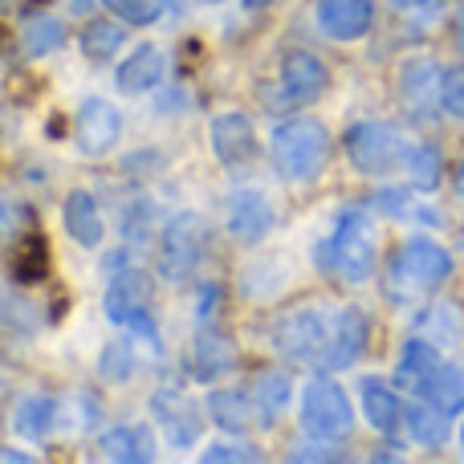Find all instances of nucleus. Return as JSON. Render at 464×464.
Returning a JSON list of instances; mask_svg holds the SVG:
<instances>
[{"label": "nucleus", "instance_id": "obj_13", "mask_svg": "<svg viewBox=\"0 0 464 464\" xmlns=\"http://www.w3.org/2000/svg\"><path fill=\"white\" fill-rule=\"evenodd\" d=\"M273 204L265 192H256V188H237V192L228 196L225 204V225L237 240H245V245H256V240L269 237L273 228Z\"/></svg>", "mask_w": 464, "mask_h": 464}, {"label": "nucleus", "instance_id": "obj_29", "mask_svg": "<svg viewBox=\"0 0 464 464\" xmlns=\"http://www.w3.org/2000/svg\"><path fill=\"white\" fill-rule=\"evenodd\" d=\"M49 245H45V237H33V240H24L21 245V253H16V261H13V277H16V285H37V281H45L49 277Z\"/></svg>", "mask_w": 464, "mask_h": 464}, {"label": "nucleus", "instance_id": "obj_11", "mask_svg": "<svg viewBox=\"0 0 464 464\" xmlns=\"http://www.w3.org/2000/svg\"><path fill=\"white\" fill-rule=\"evenodd\" d=\"M277 86H281V94H277L281 106H310L326 94L330 70L314 53H305V49H289V53L281 57Z\"/></svg>", "mask_w": 464, "mask_h": 464}, {"label": "nucleus", "instance_id": "obj_35", "mask_svg": "<svg viewBox=\"0 0 464 464\" xmlns=\"http://www.w3.org/2000/svg\"><path fill=\"white\" fill-rule=\"evenodd\" d=\"M440 106L464 119V65H452V70L440 73Z\"/></svg>", "mask_w": 464, "mask_h": 464}, {"label": "nucleus", "instance_id": "obj_19", "mask_svg": "<svg viewBox=\"0 0 464 464\" xmlns=\"http://www.w3.org/2000/svg\"><path fill=\"white\" fill-rule=\"evenodd\" d=\"M359 400H362V416H367V424L375 428V432L395 436L403 428V403L383 379H362Z\"/></svg>", "mask_w": 464, "mask_h": 464}, {"label": "nucleus", "instance_id": "obj_26", "mask_svg": "<svg viewBox=\"0 0 464 464\" xmlns=\"http://www.w3.org/2000/svg\"><path fill=\"white\" fill-rule=\"evenodd\" d=\"M253 408H256V420H261L265 428L277 424L281 411L289 408V395H294V383H289V375H281V371H265L261 379L253 383Z\"/></svg>", "mask_w": 464, "mask_h": 464}, {"label": "nucleus", "instance_id": "obj_18", "mask_svg": "<svg viewBox=\"0 0 464 464\" xmlns=\"http://www.w3.org/2000/svg\"><path fill=\"white\" fill-rule=\"evenodd\" d=\"M232 367H237V346H232V338L204 326L200 334H196L192 351H188V371H192V379L208 383V379H220Z\"/></svg>", "mask_w": 464, "mask_h": 464}, {"label": "nucleus", "instance_id": "obj_27", "mask_svg": "<svg viewBox=\"0 0 464 464\" xmlns=\"http://www.w3.org/2000/svg\"><path fill=\"white\" fill-rule=\"evenodd\" d=\"M62 41H65V24L57 21V16H29V21H24V29H21V49L29 57L53 53Z\"/></svg>", "mask_w": 464, "mask_h": 464}, {"label": "nucleus", "instance_id": "obj_31", "mask_svg": "<svg viewBox=\"0 0 464 464\" xmlns=\"http://www.w3.org/2000/svg\"><path fill=\"white\" fill-rule=\"evenodd\" d=\"M98 375H102L106 383H130V375H135V346L130 343L102 346V354H98Z\"/></svg>", "mask_w": 464, "mask_h": 464}, {"label": "nucleus", "instance_id": "obj_17", "mask_svg": "<svg viewBox=\"0 0 464 464\" xmlns=\"http://www.w3.org/2000/svg\"><path fill=\"white\" fill-rule=\"evenodd\" d=\"M375 24V0H318V29L330 41H359Z\"/></svg>", "mask_w": 464, "mask_h": 464}, {"label": "nucleus", "instance_id": "obj_3", "mask_svg": "<svg viewBox=\"0 0 464 464\" xmlns=\"http://www.w3.org/2000/svg\"><path fill=\"white\" fill-rule=\"evenodd\" d=\"M273 168L289 184H310L330 163V130L318 119H289L269 139Z\"/></svg>", "mask_w": 464, "mask_h": 464}, {"label": "nucleus", "instance_id": "obj_12", "mask_svg": "<svg viewBox=\"0 0 464 464\" xmlns=\"http://www.w3.org/2000/svg\"><path fill=\"white\" fill-rule=\"evenodd\" d=\"M371 338V322L359 305H338L334 310V326H330V346L326 359H322V371H346L362 359Z\"/></svg>", "mask_w": 464, "mask_h": 464}, {"label": "nucleus", "instance_id": "obj_21", "mask_svg": "<svg viewBox=\"0 0 464 464\" xmlns=\"http://www.w3.org/2000/svg\"><path fill=\"white\" fill-rule=\"evenodd\" d=\"M57 420H62V403H57L53 395H24L13 411V432L21 436V440L37 444L53 432Z\"/></svg>", "mask_w": 464, "mask_h": 464}, {"label": "nucleus", "instance_id": "obj_33", "mask_svg": "<svg viewBox=\"0 0 464 464\" xmlns=\"http://www.w3.org/2000/svg\"><path fill=\"white\" fill-rule=\"evenodd\" d=\"M106 8H111L114 16H122L127 24H151L163 16V0H102Z\"/></svg>", "mask_w": 464, "mask_h": 464}, {"label": "nucleus", "instance_id": "obj_40", "mask_svg": "<svg viewBox=\"0 0 464 464\" xmlns=\"http://www.w3.org/2000/svg\"><path fill=\"white\" fill-rule=\"evenodd\" d=\"M269 5H277V0H245V8H269Z\"/></svg>", "mask_w": 464, "mask_h": 464}, {"label": "nucleus", "instance_id": "obj_7", "mask_svg": "<svg viewBox=\"0 0 464 464\" xmlns=\"http://www.w3.org/2000/svg\"><path fill=\"white\" fill-rule=\"evenodd\" d=\"M106 318L114 326H127L130 334L147 338V343H160V330H155V318H151V277L143 269H135L130 261H127V269H119L111 277Z\"/></svg>", "mask_w": 464, "mask_h": 464}, {"label": "nucleus", "instance_id": "obj_14", "mask_svg": "<svg viewBox=\"0 0 464 464\" xmlns=\"http://www.w3.org/2000/svg\"><path fill=\"white\" fill-rule=\"evenodd\" d=\"M73 135H78V147L86 155H106L122 135V114L114 111V102H106V98H86V102L78 106V127H73Z\"/></svg>", "mask_w": 464, "mask_h": 464}, {"label": "nucleus", "instance_id": "obj_28", "mask_svg": "<svg viewBox=\"0 0 464 464\" xmlns=\"http://www.w3.org/2000/svg\"><path fill=\"white\" fill-rule=\"evenodd\" d=\"M420 338H428L432 346H457L460 343V314L457 305H432L424 310V318L416 322Z\"/></svg>", "mask_w": 464, "mask_h": 464}, {"label": "nucleus", "instance_id": "obj_6", "mask_svg": "<svg viewBox=\"0 0 464 464\" xmlns=\"http://www.w3.org/2000/svg\"><path fill=\"white\" fill-rule=\"evenodd\" d=\"M330 326H334V310H322V305H302V310L277 318V326H273V346H277L289 362H302V367H322L326 346H330Z\"/></svg>", "mask_w": 464, "mask_h": 464}, {"label": "nucleus", "instance_id": "obj_8", "mask_svg": "<svg viewBox=\"0 0 464 464\" xmlns=\"http://www.w3.org/2000/svg\"><path fill=\"white\" fill-rule=\"evenodd\" d=\"M302 432L314 436V440H346L354 432V408L346 400V392L334 383V379H314L302 392Z\"/></svg>", "mask_w": 464, "mask_h": 464}, {"label": "nucleus", "instance_id": "obj_25", "mask_svg": "<svg viewBox=\"0 0 464 464\" xmlns=\"http://www.w3.org/2000/svg\"><path fill=\"white\" fill-rule=\"evenodd\" d=\"M449 411L432 408V403H411V408H403V424H408L411 440L424 444V449H440V444H449L452 428H449Z\"/></svg>", "mask_w": 464, "mask_h": 464}, {"label": "nucleus", "instance_id": "obj_22", "mask_svg": "<svg viewBox=\"0 0 464 464\" xmlns=\"http://www.w3.org/2000/svg\"><path fill=\"white\" fill-rule=\"evenodd\" d=\"M62 217H65V232H70L78 245H86V248L102 245L106 225H102V217H98V204H94V196H90V192H82V188H78V192L65 196Z\"/></svg>", "mask_w": 464, "mask_h": 464}, {"label": "nucleus", "instance_id": "obj_36", "mask_svg": "<svg viewBox=\"0 0 464 464\" xmlns=\"http://www.w3.org/2000/svg\"><path fill=\"white\" fill-rule=\"evenodd\" d=\"M217 297H220L217 285H204V289H200V322H204V326H208L212 314H217Z\"/></svg>", "mask_w": 464, "mask_h": 464}, {"label": "nucleus", "instance_id": "obj_43", "mask_svg": "<svg viewBox=\"0 0 464 464\" xmlns=\"http://www.w3.org/2000/svg\"><path fill=\"white\" fill-rule=\"evenodd\" d=\"M460 452H464V428H460Z\"/></svg>", "mask_w": 464, "mask_h": 464}, {"label": "nucleus", "instance_id": "obj_4", "mask_svg": "<svg viewBox=\"0 0 464 464\" xmlns=\"http://www.w3.org/2000/svg\"><path fill=\"white\" fill-rule=\"evenodd\" d=\"M449 277H452L449 248L428 237H416L395 248L392 265H387V294H392L395 302H400V297L411 302V297H420V294H432V289L444 285Z\"/></svg>", "mask_w": 464, "mask_h": 464}, {"label": "nucleus", "instance_id": "obj_46", "mask_svg": "<svg viewBox=\"0 0 464 464\" xmlns=\"http://www.w3.org/2000/svg\"><path fill=\"white\" fill-rule=\"evenodd\" d=\"M33 5H45V0H33Z\"/></svg>", "mask_w": 464, "mask_h": 464}, {"label": "nucleus", "instance_id": "obj_23", "mask_svg": "<svg viewBox=\"0 0 464 464\" xmlns=\"http://www.w3.org/2000/svg\"><path fill=\"white\" fill-rule=\"evenodd\" d=\"M98 449H102V457H111V460L139 464V460H151L155 436H151V428H143V424H119V428L98 436Z\"/></svg>", "mask_w": 464, "mask_h": 464}, {"label": "nucleus", "instance_id": "obj_39", "mask_svg": "<svg viewBox=\"0 0 464 464\" xmlns=\"http://www.w3.org/2000/svg\"><path fill=\"white\" fill-rule=\"evenodd\" d=\"M395 8H428V5H436V0H392Z\"/></svg>", "mask_w": 464, "mask_h": 464}, {"label": "nucleus", "instance_id": "obj_24", "mask_svg": "<svg viewBox=\"0 0 464 464\" xmlns=\"http://www.w3.org/2000/svg\"><path fill=\"white\" fill-rule=\"evenodd\" d=\"M208 411H212V420H217V424L225 428V432H232V436L248 432L253 420H256L253 395L240 392V387H217V392L208 395Z\"/></svg>", "mask_w": 464, "mask_h": 464}, {"label": "nucleus", "instance_id": "obj_34", "mask_svg": "<svg viewBox=\"0 0 464 464\" xmlns=\"http://www.w3.org/2000/svg\"><path fill=\"white\" fill-rule=\"evenodd\" d=\"M151 228H155L151 200H135L127 208V217H122V232H127V240L130 245H147V240H151Z\"/></svg>", "mask_w": 464, "mask_h": 464}, {"label": "nucleus", "instance_id": "obj_45", "mask_svg": "<svg viewBox=\"0 0 464 464\" xmlns=\"http://www.w3.org/2000/svg\"><path fill=\"white\" fill-rule=\"evenodd\" d=\"M204 5H220V0H204Z\"/></svg>", "mask_w": 464, "mask_h": 464}, {"label": "nucleus", "instance_id": "obj_20", "mask_svg": "<svg viewBox=\"0 0 464 464\" xmlns=\"http://www.w3.org/2000/svg\"><path fill=\"white\" fill-rule=\"evenodd\" d=\"M163 70H168V62H163V49L160 45H135V53H127V62L119 65V90L122 94H147V90L160 86Z\"/></svg>", "mask_w": 464, "mask_h": 464}, {"label": "nucleus", "instance_id": "obj_9", "mask_svg": "<svg viewBox=\"0 0 464 464\" xmlns=\"http://www.w3.org/2000/svg\"><path fill=\"white\" fill-rule=\"evenodd\" d=\"M204 261V220L196 212H176L160 232V277L188 281Z\"/></svg>", "mask_w": 464, "mask_h": 464}, {"label": "nucleus", "instance_id": "obj_15", "mask_svg": "<svg viewBox=\"0 0 464 464\" xmlns=\"http://www.w3.org/2000/svg\"><path fill=\"white\" fill-rule=\"evenodd\" d=\"M212 151L225 168H245L256 160V130L253 119L240 111H225L212 119Z\"/></svg>", "mask_w": 464, "mask_h": 464}, {"label": "nucleus", "instance_id": "obj_37", "mask_svg": "<svg viewBox=\"0 0 464 464\" xmlns=\"http://www.w3.org/2000/svg\"><path fill=\"white\" fill-rule=\"evenodd\" d=\"M204 460H261V457L248 452V449H208L204 452Z\"/></svg>", "mask_w": 464, "mask_h": 464}, {"label": "nucleus", "instance_id": "obj_16", "mask_svg": "<svg viewBox=\"0 0 464 464\" xmlns=\"http://www.w3.org/2000/svg\"><path fill=\"white\" fill-rule=\"evenodd\" d=\"M436 98H440V70L428 57H411L400 70V102L411 119L428 122L436 114Z\"/></svg>", "mask_w": 464, "mask_h": 464}, {"label": "nucleus", "instance_id": "obj_42", "mask_svg": "<svg viewBox=\"0 0 464 464\" xmlns=\"http://www.w3.org/2000/svg\"><path fill=\"white\" fill-rule=\"evenodd\" d=\"M460 45H464V5H460Z\"/></svg>", "mask_w": 464, "mask_h": 464}, {"label": "nucleus", "instance_id": "obj_32", "mask_svg": "<svg viewBox=\"0 0 464 464\" xmlns=\"http://www.w3.org/2000/svg\"><path fill=\"white\" fill-rule=\"evenodd\" d=\"M408 176H411V188L420 192H432L440 184V151L432 143H416L411 147V160H408Z\"/></svg>", "mask_w": 464, "mask_h": 464}, {"label": "nucleus", "instance_id": "obj_2", "mask_svg": "<svg viewBox=\"0 0 464 464\" xmlns=\"http://www.w3.org/2000/svg\"><path fill=\"white\" fill-rule=\"evenodd\" d=\"M318 269L346 285H362L375 269V225L362 208H343L334 220V232L318 245Z\"/></svg>", "mask_w": 464, "mask_h": 464}, {"label": "nucleus", "instance_id": "obj_5", "mask_svg": "<svg viewBox=\"0 0 464 464\" xmlns=\"http://www.w3.org/2000/svg\"><path fill=\"white\" fill-rule=\"evenodd\" d=\"M346 160H351L354 171H362V176L387 179V176H395V171H408L411 143L392 122H359V127L346 130Z\"/></svg>", "mask_w": 464, "mask_h": 464}, {"label": "nucleus", "instance_id": "obj_10", "mask_svg": "<svg viewBox=\"0 0 464 464\" xmlns=\"http://www.w3.org/2000/svg\"><path fill=\"white\" fill-rule=\"evenodd\" d=\"M151 416H155V424H160L163 440H168L171 449H192L204 432L200 408H196L179 387H160V392L151 395Z\"/></svg>", "mask_w": 464, "mask_h": 464}, {"label": "nucleus", "instance_id": "obj_41", "mask_svg": "<svg viewBox=\"0 0 464 464\" xmlns=\"http://www.w3.org/2000/svg\"><path fill=\"white\" fill-rule=\"evenodd\" d=\"M457 192H460V200H464V168L457 171Z\"/></svg>", "mask_w": 464, "mask_h": 464}, {"label": "nucleus", "instance_id": "obj_1", "mask_svg": "<svg viewBox=\"0 0 464 464\" xmlns=\"http://www.w3.org/2000/svg\"><path fill=\"white\" fill-rule=\"evenodd\" d=\"M395 379H400V383H408L424 403L449 411V416L464 411V375H460V367H452V362L444 359L432 343H428V338L416 334V338H408V343H403Z\"/></svg>", "mask_w": 464, "mask_h": 464}, {"label": "nucleus", "instance_id": "obj_30", "mask_svg": "<svg viewBox=\"0 0 464 464\" xmlns=\"http://www.w3.org/2000/svg\"><path fill=\"white\" fill-rule=\"evenodd\" d=\"M122 41H127L122 24H111V21H90L86 33H82V49H86L90 62H106L111 53L122 49Z\"/></svg>", "mask_w": 464, "mask_h": 464}, {"label": "nucleus", "instance_id": "obj_44", "mask_svg": "<svg viewBox=\"0 0 464 464\" xmlns=\"http://www.w3.org/2000/svg\"><path fill=\"white\" fill-rule=\"evenodd\" d=\"M8 5H13V0H0V8H8Z\"/></svg>", "mask_w": 464, "mask_h": 464}, {"label": "nucleus", "instance_id": "obj_38", "mask_svg": "<svg viewBox=\"0 0 464 464\" xmlns=\"http://www.w3.org/2000/svg\"><path fill=\"white\" fill-rule=\"evenodd\" d=\"M16 228V217H13V204L0 196V237H8V232Z\"/></svg>", "mask_w": 464, "mask_h": 464}]
</instances>
